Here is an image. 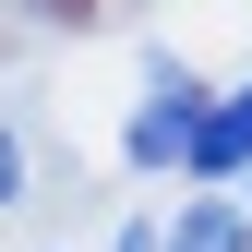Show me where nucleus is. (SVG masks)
Returning a JSON list of instances; mask_svg holds the SVG:
<instances>
[{
    "instance_id": "7ed1b4c3",
    "label": "nucleus",
    "mask_w": 252,
    "mask_h": 252,
    "mask_svg": "<svg viewBox=\"0 0 252 252\" xmlns=\"http://www.w3.org/2000/svg\"><path fill=\"white\" fill-rule=\"evenodd\" d=\"M168 252H252V204H228V192H204L192 216L168 228Z\"/></svg>"
},
{
    "instance_id": "20e7f679",
    "label": "nucleus",
    "mask_w": 252,
    "mask_h": 252,
    "mask_svg": "<svg viewBox=\"0 0 252 252\" xmlns=\"http://www.w3.org/2000/svg\"><path fill=\"white\" fill-rule=\"evenodd\" d=\"M12 192H24V144L0 132V204H12Z\"/></svg>"
},
{
    "instance_id": "f03ea898",
    "label": "nucleus",
    "mask_w": 252,
    "mask_h": 252,
    "mask_svg": "<svg viewBox=\"0 0 252 252\" xmlns=\"http://www.w3.org/2000/svg\"><path fill=\"white\" fill-rule=\"evenodd\" d=\"M240 168H252V84L204 108V144H192V180H240Z\"/></svg>"
},
{
    "instance_id": "f257e3e1",
    "label": "nucleus",
    "mask_w": 252,
    "mask_h": 252,
    "mask_svg": "<svg viewBox=\"0 0 252 252\" xmlns=\"http://www.w3.org/2000/svg\"><path fill=\"white\" fill-rule=\"evenodd\" d=\"M204 108L216 96H192V72H168L156 60V84H144V108H132V168H192V144H204Z\"/></svg>"
}]
</instances>
